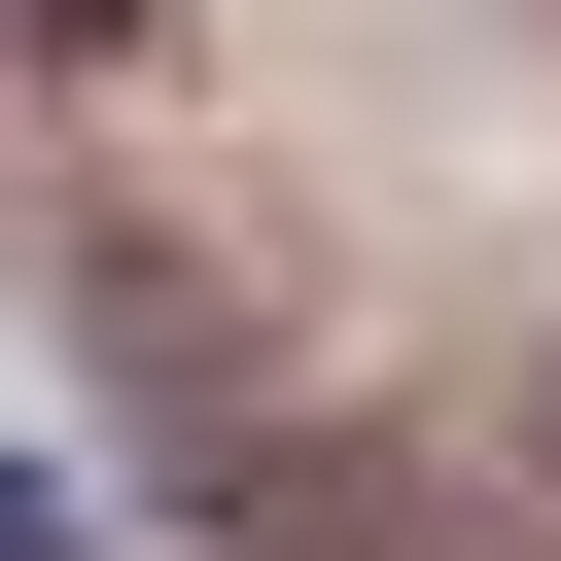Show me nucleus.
Listing matches in <instances>:
<instances>
[{
    "label": "nucleus",
    "instance_id": "f257e3e1",
    "mask_svg": "<svg viewBox=\"0 0 561 561\" xmlns=\"http://www.w3.org/2000/svg\"><path fill=\"white\" fill-rule=\"evenodd\" d=\"M70 35H140V0H0V70H70Z\"/></svg>",
    "mask_w": 561,
    "mask_h": 561
}]
</instances>
